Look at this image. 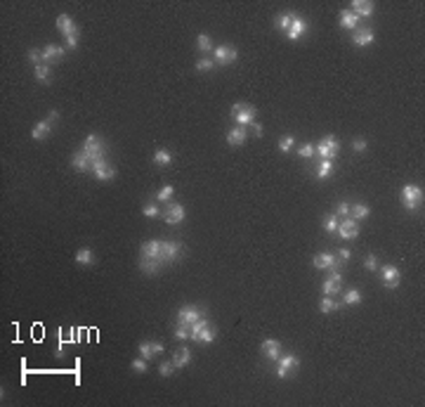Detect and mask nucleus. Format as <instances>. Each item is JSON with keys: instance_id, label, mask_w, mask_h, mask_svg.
I'll list each match as a JSON object with an SVG mask.
<instances>
[{"instance_id": "obj_1", "label": "nucleus", "mask_w": 425, "mask_h": 407, "mask_svg": "<svg viewBox=\"0 0 425 407\" xmlns=\"http://www.w3.org/2000/svg\"><path fill=\"white\" fill-rule=\"evenodd\" d=\"M255 107H250V104H244V102H236L234 107H231V116H234V121L239 123V126H253L255 123Z\"/></svg>"}, {"instance_id": "obj_2", "label": "nucleus", "mask_w": 425, "mask_h": 407, "mask_svg": "<svg viewBox=\"0 0 425 407\" xmlns=\"http://www.w3.org/2000/svg\"><path fill=\"white\" fill-rule=\"evenodd\" d=\"M277 362H279V365H277V376H279V379H288V376H293V372L300 367V360H298L293 353H286V355L281 353V357H279Z\"/></svg>"}, {"instance_id": "obj_3", "label": "nucleus", "mask_w": 425, "mask_h": 407, "mask_svg": "<svg viewBox=\"0 0 425 407\" xmlns=\"http://www.w3.org/2000/svg\"><path fill=\"white\" fill-rule=\"evenodd\" d=\"M314 152H317L321 159H333L338 152H340V142H338V137H333V135H326L324 140H319L317 145H314Z\"/></svg>"}, {"instance_id": "obj_4", "label": "nucleus", "mask_w": 425, "mask_h": 407, "mask_svg": "<svg viewBox=\"0 0 425 407\" xmlns=\"http://www.w3.org/2000/svg\"><path fill=\"white\" fill-rule=\"evenodd\" d=\"M402 202L409 211H416L421 204H423V187L418 185H407L402 189Z\"/></svg>"}, {"instance_id": "obj_5", "label": "nucleus", "mask_w": 425, "mask_h": 407, "mask_svg": "<svg viewBox=\"0 0 425 407\" xmlns=\"http://www.w3.org/2000/svg\"><path fill=\"white\" fill-rule=\"evenodd\" d=\"M206 308H196V305H182L180 313H177V324H187L192 327L198 317H206Z\"/></svg>"}, {"instance_id": "obj_6", "label": "nucleus", "mask_w": 425, "mask_h": 407, "mask_svg": "<svg viewBox=\"0 0 425 407\" xmlns=\"http://www.w3.org/2000/svg\"><path fill=\"white\" fill-rule=\"evenodd\" d=\"M312 265L317 268V270H343V260H338L333 254H317L314 256V260H312Z\"/></svg>"}, {"instance_id": "obj_7", "label": "nucleus", "mask_w": 425, "mask_h": 407, "mask_svg": "<svg viewBox=\"0 0 425 407\" xmlns=\"http://www.w3.org/2000/svg\"><path fill=\"white\" fill-rule=\"evenodd\" d=\"M182 254V246L180 241H173V239H165L161 241V263H175Z\"/></svg>"}, {"instance_id": "obj_8", "label": "nucleus", "mask_w": 425, "mask_h": 407, "mask_svg": "<svg viewBox=\"0 0 425 407\" xmlns=\"http://www.w3.org/2000/svg\"><path fill=\"white\" fill-rule=\"evenodd\" d=\"M380 279H383V284L388 289H397L399 282H402V272H399L397 265H383L380 268Z\"/></svg>"}, {"instance_id": "obj_9", "label": "nucleus", "mask_w": 425, "mask_h": 407, "mask_svg": "<svg viewBox=\"0 0 425 407\" xmlns=\"http://www.w3.org/2000/svg\"><path fill=\"white\" fill-rule=\"evenodd\" d=\"M212 57H215V62H217L220 67H227V64H231V62L239 57V52H236L234 48H229V45H217V48L212 50Z\"/></svg>"}, {"instance_id": "obj_10", "label": "nucleus", "mask_w": 425, "mask_h": 407, "mask_svg": "<svg viewBox=\"0 0 425 407\" xmlns=\"http://www.w3.org/2000/svg\"><path fill=\"white\" fill-rule=\"evenodd\" d=\"M336 232L343 239H354L359 235V222L354 220V218H340V225H338Z\"/></svg>"}, {"instance_id": "obj_11", "label": "nucleus", "mask_w": 425, "mask_h": 407, "mask_svg": "<svg viewBox=\"0 0 425 407\" xmlns=\"http://www.w3.org/2000/svg\"><path fill=\"white\" fill-rule=\"evenodd\" d=\"M57 29L64 34L66 38L71 36H81V31H78V26H76V21L69 17V15H59L57 17Z\"/></svg>"}, {"instance_id": "obj_12", "label": "nucleus", "mask_w": 425, "mask_h": 407, "mask_svg": "<svg viewBox=\"0 0 425 407\" xmlns=\"http://www.w3.org/2000/svg\"><path fill=\"white\" fill-rule=\"evenodd\" d=\"M92 173H95V178H97V180H111V178L116 175V170L106 164V159L95 161V164H92Z\"/></svg>"}, {"instance_id": "obj_13", "label": "nucleus", "mask_w": 425, "mask_h": 407, "mask_svg": "<svg viewBox=\"0 0 425 407\" xmlns=\"http://www.w3.org/2000/svg\"><path fill=\"white\" fill-rule=\"evenodd\" d=\"M305 34H307V21L295 15V17H293V24H291V29L286 31V36H288V40H298V38H302Z\"/></svg>"}, {"instance_id": "obj_14", "label": "nucleus", "mask_w": 425, "mask_h": 407, "mask_svg": "<svg viewBox=\"0 0 425 407\" xmlns=\"http://www.w3.org/2000/svg\"><path fill=\"white\" fill-rule=\"evenodd\" d=\"M64 52H66V48L54 45V43H48V45L43 48V62H45V64L57 62V59H62V57H64Z\"/></svg>"}, {"instance_id": "obj_15", "label": "nucleus", "mask_w": 425, "mask_h": 407, "mask_svg": "<svg viewBox=\"0 0 425 407\" xmlns=\"http://www.w3.org/2000/svg\"><path fill=\"white\" fill-rule=\"evenodd\" d=\"M140 254H142V258H156V260H161V241L159 239L144 241V244H142V249H140Z\"/></svg>"}, {"instance_id": "obj_16", "label": "nucleus", "mask_w": 425, "mask_h": 407, "mask_svg": "<svg viewBox=\"0 0 425 407\" xmlns=\"http://www.w3.org/2000/svg\"><path fill=\"white\" fill-rule=\"evenodd\" d=\"M262 355L269 360H279L281 357V343L277 339H265L262 341Z\"/></svg>"}, {"instance_id": "obj_17", "label": "nucleus", "mask_w": 425, "mask_h": 407, "mask_svg": "<svg viewBox=\"0 0 425 407\" xmlns=\"http://www.w3.org/2000/svg\"><path fill=\"white\" fill-rule=\"evenodd\" d=\"M373 7H376V5H373L371 0H354L352 2V12L354 15H357V17L361 19H369L373 15Z\"/></svg>"}, {"instance_id": "obj_18", "label": "nucleus", "mask_w": 425, "mask_h": 407, "mask_svg": "<svg viewBox=\"0 0 425 407\" xmlns=\"http://www.w3.org/2000/svg\"><path fill=\"white\" fill-rule=\"evenodd\" d=\"M352 43L359 48H366L373 43V29H354L352 34Z\"/></svg>"}, {"instance_id": "obj_19", "label": "nucleus", "mask_w": 425, "mask_h": 407, "mask_svg": "<svg viewBox=\"0 0 425 407\" xmlns=\"http://www.w3.org/2000/svg\"><path fill=\"white\" fill-rule=\"evenodd\" d=\"M184 220V206L182 204H170L168 213H165V222L168 225H177V222Z\"/></svg>"}, {"instance_id": "obj_20", "label": "nucleus", "mask_w": 425, "mask_h": 407, "mask_svg": "<svg viewBox=\"0 0 425 407\" xmlns=\"http://www.w3.org/2000/svg\"><path fill=\"white\" fill-rule=\"evenodd\" d=\"M246 137H248V133L244 126H239V128H231L229 133H227V142H229L231 147H241L244 142H246Z\"/></svg>"}, {"instance_id": "obj_21", "label": "nucleus", "mask_w": 425, "mask_h": 407, "mask_svg": "<svg viewBox=\"0 0 425 407\" xmlns=\"http://www.w3.org/2000/svg\"><path fill=\"white\" fill-rule=\"evenodd\" d=\"M71 166H73V170H81V173H85V170H92V164H90V159L83 154V152H76L73 154V159H71Z\"/></svg>"}, {"instance_id": "obj_22", "label": "nucleus", "mask_w": 425, "mask_h": 407, "mask_svg": "<svg viewBox=\"0 0 425 407\" xmlns=\"http://www.w3.org/2000/svg\"><path fill=\"white\" fill-rule=\"evenodd\" d=\"M338 21H340V26H343V29H350V31H354V29H357V24H359V17L354 15L352 10H343Z\"/></svg>"}, {"instance_id": "obj_23", "label": "nucleus", "mask_w": 425, "mask_h": 407, "mask_svg": "<svg viewBox=\"0 0 425 407\" xmlns=\"http://www.w3.org/2000/svg\"><path fill=\"white\" fill-rule=\"evenodd\" d=\"M50 130H52V123H50V121H38L33 126V130H31V137H33V140H45V137L50 135Z\"/></svg>"}, {"instance_id": "obj_24", "label": "nucleus", "mask_w": 425, "mask_h": 407, "mask_svg": "<svg viewBox=\"0 0 425 407\" xmlns=\"http://www.w3.org/2000/svg\"><path fill=\"white\" fill-rule=\"evenodd\" d=\"M371 216V208L366 206V204H354V206H350V218H354V220H366Z\"/></svg>"}, {"instance_id": "obj_25", "label": "nucleus", "mask_w": 425, "mask_h": 407, "mask_svg": "<svg viewBox=\"0 0 425 407\" xmlns=\"http://www.w3.org/2000/svg\"><path fill=\"white\" fill-rule=\"evenodd\" d=\"M189 360H192V351H189L187 346H182V348L175 353V357H173V365H175V370H180V367H187Z\"/></svg>"}, {"instance_id": "obj_26", "label": "nucleus", "mask_w": 425, "mask_h": 407, "mask_svg": "<svg viewBox=\"0 0 425 407\" xmlns=\"http://www.w3.org/2000/svg\"><path fill=\"white\" fill-rule=\"evenodd\" d=\"M83 152H106V147L97 135H88L83 140Z\"/></svg>"}, {"instance_id": "obj_27", "label": "nucleus", "mask_w": 425, "mask_h": 407, "mask_svg": "<svg viewBox=\"0 0 425 407\" xmlns=\"http://www.w3.org/2000/svg\"><path fill=\"white\" fill-rule=\"evenodd\" d=\"M340 289H343V282H336V279H324V284H321V291H324V296H338L340 294Z\"/></svg>"}, {"instance_id": "obj_28", "label": "nucleus", "mask_w": 425, "mask_h": 407, "mask_svg": "<svg viewBox=\"0 0 425 407\" xmlns=\"http://www.w3.org/2000/svg\"><path fill=\"white\" fill-rule=\"evenodd\" d=\"M140 270L142 272H147V275H156L161 270V260L156 258H142L140 260Z\"/></svg>"}, {"instance_id": "obj_29", "label": "nucleus", "mask_w": 425, "mask_h": 407, "mask_svg": "<svg viewBox=\"0 0 425 407\" xmlns=\"http://www.w3.org/2000/svg\"><path fill=\"white\" fill-rule=\"evenodd\" d=\"M331 173H333V159H321V164L317 166V178L326 180V178H331Z\"/></svg>"}, {"instance_id": "obj_30", "label": "nucleus", "mask_w": 425, "mask_h": 407, "mask_svg": "<svg viewBox=\"0 0 425 407\" xmlns=\"http://www.w3.org/2000/svg\"><path fill=\"white\" fill-rule=\"evenodd\" d=\"M192 341H194V343H212V341H215V329L208 324V327H203L201 332L196 334Z\"/></svg>"}, {"instance_id": "obj_31", "label": "nucleus", "mask_w": 425, "mask_h": 407, "mask_svg": "<svg viewBox=\"0 0 425 407\" xmlns=\"http://www.w3.org/2000/svg\"><path fill=\"white\" fill-rule=\"evenodd\" d=\"M35 78L38 81H43V83H50V78H52V69H50V64H38L35 67Z\"/></svg>"}, {"instance_id": "obj_32", "label": "nucleus", "mask_w": 425, "mask_h": 407, "mask_svg": "<svg viewBox=\"0 0 425 407\" xmlns=\"http://www.w3.org/2000/svg\"><path fill=\"white\" fill-rule=\"evenodd\" d=\"M293 17H295L293 12H283V15H279V17H277V29L286 34V31L291 29V24H293Z\"/></svg>"}, {"instance_id": "obj_33", "label": "nucleus", "mask_w": 425, "mask_h": 407, "mask_svg": "<svg viewBox=\"0 0 425 407\" xmlns=\"http://www.w3.org/2000/svg\"><path fill=\"white\" fill-rule=\"evenodd\" d=\"M154 164H159V166H170V164H173V154H170L168 149H159V152L154 154Z\"/></svg>"}, {"instance_id": "obj_34", "label": "nucleus", "mask_w": 425, "mask_h": 407, "mask_svg": "<svg viewBox=\"0 0 425 407\" xmlns=\"http://www.w3.org/2000/svg\"><path fill=\"white\" fill-rule=\"evenodd\" d=\"M343 303H345V305H357V303H361V294H359V289H347L345 296H343Z\"/></svg>"}, {"instance_id": "obj_35", "label": "nucleus", "mask_w": 425, "mask_h": 407, "mask_svg": "<svg viewBox=\"0 0 425 407\" xmlns=\"http://www.w3.org/2000/svg\"><path fill=\"white\" fill-rule=\"evenodd\" d=\"M319 310H321L324 315H328V313H333V310H338V303L331 296H324L321 298V303H319Z\"/></svg>"}, {"instance_id": "obj_36", "label": "nucleus", "mask_w": 425, "mask_h": 407, "mask_svg": "<svg viewBox=\"0 0 425 407\" xmlns=\"http://www.w3.org/2000/svg\"><path fill=\"white\" fill-rule=\"evenodd\" d=\"M76 260H78L81 265H92V263H95V254H92L90 249H81V251L76 254Z\"/></svg>"}, {"instance_id": "obj_37", "label": "nucleus", "mask_w": 425, "mask_h": 407, "mask_svg": "<svg viewBox=\"0 0 425 407\" xmlns=\"http://www.w3.org/2000/svg\"><path fill=\"white\" fill-rule=\"evenodd\" d=\"M196 45H198L201 52H212V43H211V38H208V34H198Z\"/></svg>"}, {"instance_id": "obj_38", "label": "nucleus", "mask_w": 425, "mask_h": 407, "mask_svg": "<svg viewBox=\"0 0 425 407\" xmlns=\"http://www.w3.org/2000/svg\"><path fill=\"white\" fill-rule=\"evenodd\" d=\"M338 225H340V218H338L336 213H328V216L324 218V227H326V232H336Z\"/></svg>"}, {"instance_id": "obj_39", "label": "nucleus", "mask_w": 425, "mask_h": 407, "mask_svg": "<svg viewBox=\"0 0 425 407\" xmlns=\"http://www.w3.org/2000/svg\"><path fill=\"white\" fill-rule=\"evenodd\" d=\"M156 353H154V348H151V341H142L140 343V357H144V360H151Z\"/></svg>"}, {"instance_id": "obj_40", "label": "nucleus", "mask_w": 425, "mask_h": 407, "mask_svg": "<svg viewBox=\"0 0 425 407\" xmlns=\"http://www.w3.org/2000/svg\"><path fill=\"white\" fill-rule=\"evenodd\" d=\"M173 192H175V187H173V185H165L163 189H159L156 199H159V202H170V199H173Z\"/></svg>"}, {"instance_id": "obj_41", "label": "nucleus", "mask_w": 425, "mask_h": 407, "mask_svg": "<svg viewBox=\"0 0 425 407\" xmlns=\"http://www.w3.org/2000/svg\"><path fill=\"white\" fill-rule=\"evenodd\" d=\"M142 211H144V216H147V218H156V216L161 213V211H159V206H156L154 202H147Z\"/></svg>"}, {"instance_id": "obj_42", "label": "nucleus", "mask_w": 425, "mask_h": 407, "mask_svg": "<svg viewBox=\"0 0 425 407\" xmlns=\"http://www.w3.org/2000/svg\"><path fill=\"white\" fill-rule=\"evenodd\" d=\"M173 372H175V365H173V362H161L159 374H161V376H163V379H168V376H173Z\"/></svg>"}, {"instance_id": "obj_43", "label": "nucleus", "mask_w": 425, "mask_h": 407, "mask_svg": "<svg viewBox=\"0 0 425 407\" xmlns=\"http://www.w3.org/2000/svg\"><path fill=\"white\" fill-rule=\"evenodd\" d=\"M293 145H295V140H293L291 135H286V137H281V140H279V149H281L283 154H286V152H291V149H293Z\"/></svg>"}, {"instance_id": "obj_44", "label": "nucleus", "mask_w": 425, "mask_h": 407, "mask_svg": "<svg viewBox=\"0 0 425 407\" xmlns=\"http://www.w3.org/2000/svg\"><path fill=\"white\" fill-rule=\"evenodd\" d=\"M336 216L338 218H350V204L347 202H340L336 206Z\"/></svg>"}, {"instance_id": "obj_45", "label": "nucleus", "mask_w": 425, "mask_h": 407, "mask_svg": "<svg viewBox=\"0 0 425 407\" xmlns=\"http://www.w3.org/2000/svg\"><path fill=\"white\" fill-rule=\"evenodd\" d=\"M175 339H180V341H187V339H192V336H189V327H187V324H177Z\"/></svg>"}, {"instance_id": "obj_46", "label": "nucleus", "mask_w": 425, "mask_h": 407, "mask_svg": "<svg viewBox=\"0 0 425 407\" xmlns=\"http://www.w3.org/2000/svg\"><path fill=\"white\" fill-rule=\"evenodd\" d=\"M147 362H149V360H144V357H135V360L130 362V367L142 374V372H147Z\"/></svg>"}, {"instance_id": "obj_47", "label": "nucleus", "mask_w": 425, "mask_h": 407, "mask_svg": "<svg viewBox=\"0 0 425 407\" xmlns=\"http://www.w3.org/2000/svg\"><path fill=\"white\" fill-rule=\"evenodd\" d=\"M29 59L33 62L35 67H38V64H43V50H38V48H31V50H29Z\"/></svg>"}, {"instance_id": "obj_48", "label": "nucleus", "mask_w": 425, "mask_h": 407, "mask_svg": "<svg viewBox=\"0 0 425 407\" xmlns=\"http://www.w3.org/2000/svg\"><path fill=\"white\" fill-rule=\"evenodd\" d=\"M364 265H366V270H378V258H376V254H369L366 260H364Z\"/></svg>"}, {"instance_id": "obj_49", "label": "nucleus", "mask_w": 425, "mask_h": 407, "mask_svg": "<svg viewBox=\"0 0 425 407\" xmlns=\"http://www.w3.org/2000/svg\"><path fill=\"white\" fill-rule=\"evenodd\" d=\"M366 147H369V145H366V140H361V137H357V140H354V142H352V149H354V152H357V154H361V152H366Z\"/></svg>"}, {"instance_id": "obj_50", "label": "nucleus", "mask_w": 425, "mask_h": 407, "mask_svg": "<svg viewBox=\"0 0 425 407\" xmlns=\"http://www.w3.org/2000/svg\"><path fill=\"white\" fill-rule=\"evenodd\" d=\"M196 69H198V71H211L212 59H198V62H196Z\"/></svg>"}, {"instance_id": "obj_51", "label": "nucleus", "mask_w": 425, "mask_h": 407, "mask_svg": "<svg viewBox=\"0 0 425 407\" xmlns=\"http://www.w3.org/2000/svg\"><path fill=\"white\" fill-rule=\"evenodd\" d=\"M298 154H300L302 159H310V156L314 154V145H302V147L298 149Z\"/></svg>"}, {"instance_id": "obj_52", "label": "nucleus", "mask_w": 425, "mask_h": 407, "mask_svg": "<svg viewBox=\"0 0 425 407\" xmlns=\"http://www.w3.org/2000/svg\"><path fill=\"white\" fill-rule=\"evenodd\" d=\"M350 256H352V254H350L347 249H340V251L336 254V258H338V260H343V263H347V260H350Z\"/></svg>"}, {"instance_id": "obj_53", "label": "nucleus", "mask_w": 425, "mask_h": 407, "mask_svg": "<svg viewBox=\"0 0 425 407\" xmlns=\"http://www.w3.org/2000/svg\"><path fill=\"white\" fill-rule=\"evenodd\" d=\"M78 45V36H71V38H66V50H73Z\"/></svg>"}, {"instance_id": "obj_54", "label": "nucleus", "mask_w": 425, "mask_h": 407, "mask_svg": "<svg viewBox=\"0 0 425 407\" xmlns=\"http://www.w3.org/2000/svg\"><path fill=\"white\" fill-rule=\"evenodd\" d=\"M48 121H50V123H52V126H54V123L59 121V111H54V109L50 111V114H48Z\"/></svg>"}, {"instance_id": "obj_55", "label": "nucleus", "mask_w": 425, "mask_h": 407, "mask_svg": "<svg viewBox=\"0 0 425 407\" xmlns=\"http://www.w3.org/2000/svg\"><path fill=\"white\" fill-rule=\"evenodd\" d=\"M151 348H154V353L159 355V353H163V343H159V341H151Z\"/></svg>"}, {"instance_id": "obj_56", "label": "nucleus", "mask_w": 425, "mask_h": 407, "mask_svg": "<svg viewBox=\"0 0 425 407\" xmlns=\"http://www.w3.org/2000/svg\"><path fill=\"white\" fill-rule=\"evenodd\" d=\"M253 133H255V135H262V126H260V123H253Z\"/></svg>"}]
</instances>
